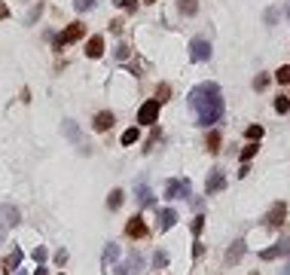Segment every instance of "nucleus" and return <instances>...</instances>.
I'll list each match as a JSON object with an SVG mask.
<instances>
[{"label": "nucleus", "instance_id": "f257e3e1", "mask_svg": "<svg viewBox=\"0 0 290 275\" xmlns=\"http://www.w3.org/2000/svg\"><path fill=\"white\" fill-rule=\"evenodd\" d=\"M190 104L195 110L199 125H205V129H211L214 122L223 119V92H220L217 83H199V86H193Z\"/></svg>", "mask_w": 290, "mask_h": 275}, {"label": "nucleus", "instance_id": "f03ea898", "mask_svg": "<svg viewBox=\"0 0 290 275\" xmlns=\"http://www.w3.org/2000/svg\"><path fill=\"white\" fill-rule=\"evenodd\" d=\"M79 37H86V25H83V21H74V25H67V28L52 40V46H55V49H64L67 43H77Z\"/></svg>", "mask_w": 290, "mask_h": 275}, {"label": "nucleus", "instance_id": "7ed1b4c3", "mask_svg": "<svg viewBox=\"0 0 290 275\" xmlns=\"http://www.w3.org/2000/svg\"><path fill=\"white\" fill-rule=\"evenodd\" d=\"M156 119H159V101L150 98V101L141 104V110H137V122L141 125H156Z\"/></svg>", "mask_w": 290, "mask_h": 275}, {"label": "nucleus", "instance_id": "20e7f679", "mask_svg": "<svg viewBox=\"0 0 290 275\" xmlns=\"http://www.w3.org/2000/svg\"><path fill=\"white\" fill-rule=\"evenodd\" d=\"M284 220H287V205L284 202H275L272 205V208H269V214H266V226H269V229H281L284 226Z\"/></svg>", "mask_w": 290, "mask_h": 275}, {"label": "nucleus", "instance_id": "39448f33", "mask_svg": "<svg viewBox=\"0 0 290 275\" xmlns=\"http://www.w3.org/2000/svg\"><path fill=\"white\" fill-rule=\"evenodd\" d=\"M125 236H129V238H147V236H150V229H147V220H144L141 214H135L132 220L125 223Z\"/></svg>", "mask_w": 290, "mask_h": 275}, {"label": "nucleus", "instance_id": "423d86ee", "mask_svg": "<svg viewBox=\"0 0 290 275\" xmlns=\"http://www.w3.org/2000/svg\"><path fill=\"white\" fill-rule=\"evenodd\" d=\"M211 52H214V49H211V43L202 40V37L190 43V59H193V61H208V59H211Z\"/></svg>", "mask_w": 290, "mask_h": 275}, {"label": "nucleus", "instance_id": "0eeeda50", "mask_svg": "<svg viewBox=\"0 0 290 275\" xmlns=\"http://www.w3.org/2000/svg\"><path fill=\"white\" fill-rule=\"evenodd\" d=\"M141 266H144V257H141V254H129V257L119 263V266H116V275H135Z\"/></svg>", "mask_w": 290, "mask_h": 275}, {"label": "nucleus", "instance_id": "6e6552de", "mask_svg": "<svg viewBox=\"0 0 290 275\" xmlns=\"http://www.w3.org/2000/svg\"><path fill=\"white\" fill-rule=\"evenodd\" d=\"M287 254H290V236H287V238H281L278 245L260 251V260H275V257H287Z\"/></svg>", "mask_w": 290, "mask_h": 275}, {"label": "nucleus", "instance_id": "1a4fd4ad", "mask_svg": "<svg viewBox=\"0 0 290 275\" xmlns=\"http://www.w3.org/2000/svg\"><path fill=\"white\" fill-rule=\"evenodd\" d=\"M19 220H21V214H19L16 205H9V202L0 205V223H3V226H16Z\"/></svg>", "mask_w": 290, "mask_h": 275}, {"label": "nucleus", "instance_id": "9d476101", "mask_svg": "<svg viewBox=\"0 0 290 275\" xmlns=\"http://www.w3.org/2000/svg\"><path fill=\"white\" fill-rule=\"evenodd\" d=\"M223 187H226V175H223L220 168H211V175H208V183H205V190H208V193L214 196V193H220Z\"/></svg>", "mask_w": 290, "mask_h": 275}, {"label": "nucleus", "instance_id": "9b49d317", "mask_svg": "<svg viewBox=\"0 0 290 275\" xmlns=\"http://www.w3.org/2000/svg\"><path fill=\"white\" fill-rule=\"evenodd\" d=\"M245 251H248L245 238H235V242H232V248H229V254H226V266H235V263L245 257Z\"/></svg>", "mask_w": 290, "mask_h": 275}, {"label": "nucleus", "instance_id": "f8f14e48", "mask_svg": "<svg viewBox=\"0 0 290 275\" xmlns=\"http://www.w3.org/2000/svg\"><path fill=\"white\" fill-rule=\"evenodd\" d=\"M135 199H137V205H141V208H150V205H156V196L150 193L147 183H137V187H135Z\"/></svg>", "mask_w": 290, "mask_h": 275}, {"label": "nucleus", "instance_id": "ddd939ff", "mask_svg": "<svg viewBox=\"0 0 290 275\" xmlns=\"http://www.w3.org/2000/svg\"><path fill=\"white\" fill-rule=\"evenodd\" d=\"M92 125H95V132H110V129H113V113H110V110H101V113H95V119H92Z\"/></svg>", "mask_w": 290, "mask_h": 275}, {"label": "nucleus", "instance_id": "4468645a", "mask_svg": "<svg viewBox=\"0 0 290 275\" xmlns=\"http://www.w3.org/2000/svg\"><path fill=\"white\" fill-rule=\"evenodd\" d=\"M86 55H89V59H101V55H104V37H101V34L89 37V43H86Z\"/></svg>", "mask_w": 290, "mask_h": 275}, {"label": "nucleus", "instance_id": "2eb2a0df", "mask_svg": "<svg viewBox=\"0 0 290 275\" xmlns=\"http://www.w3.org/2000/svg\"><path fill=\"white\" fill-rule=\"evenodd\" d=\"M174 223H177V211H174V208H162L159 211V229L165 233V229H171Z\"/></svg>", "mask_w": 290, "mask_h": 275}, {"label": "nucleus", "instance_id": "dca6fc26", "mask_svg": "<svg viewBox=\"0 0 290 275\" xmlns=\"http://www.w3.org/2000/svg\"><path fill=\"white\" fill-rule=\"evenodd\" d=\"M19 263H21V248H13V251H9V257L3 260V275H13Z\"/></svg>", "mask_w": 290, "mask_h": 275}, {"label": "nucleus", "instance_id": "f3484780", "mask_svg": "<svg viewBox=\"0 0 290 275\" xmlns=\"http://www.w3.org/2000/svg\"><path fill=\"white\" fill-rule=\"evenodd\" d=\"M220 144H223V138H220V132H217V129H211V132H208V138H205L208 153H217V150H220Z\"/></svg>", "mask_w": 290, "mask_h": 275}, {"label": "nucleus", "instance_id": "a211bd4d", "mask_svg": "<svg viewBox=\"0 0 290 275\" xmlns=\"http://www.w3.org/2000/svg\"><path fill=\"white\" fill-rule=\"evenodd\" d=\"M177 9L183 16H195L199 13V0H177Z\"/></svg>", "mask_w": 290, "mask_h": 275}, {"label": "nucleus", "instance_id": "6ab92c4d", "mask_svg": "<svg viewBox=\"0 0 290 275\" xmlns=\"http://www.w3.org/2000/svg\"><path fill=\"white\" fill-rule=\"evenodd\" d=\"M122 199H125V193H122V190H113L110 196H107V208H110V211H116V208L122 205Z\"/></svg>", "mask_w": 290, "mask_h": 275}, {"label": "nucleus", "instance_id": "aec40b11", "mask_svg": "<svg viewBox=\"0 0 290 275\" xmlns=\"http://www.w3.org/2000/svg\"><path fill=\"white\" fill-rule=\"evenodd\" d=\"M156 101H159V104L171 101V86H168V83H159V89H156Z\"/></svg>", "mask_w": 290, "mask_h": 275}, {"label": "nucleus", "instance_id": "412c9836", "mask_svg": "<svg viewBox=\"0 0 290 275\" xmlns=\"http://www.w3.org/2000/svg\"><path fill=\"white\" fill-rule=\"evenodd\" d=\"M275 113H290V95H278L275 98Z\"/></svg>", "mask_w": 290, "mask_h": 275}, {"label": "nucleus", "instance_id": "4be33fe9", "mask_svg": "<svg viewBox=\"0 0 290 275\" xmlns=\"http://www.w3.org/2000/svg\"><path fill=\"white\" fill-rule=\"evenodd\" d=\"M275 79H278V83H281V86H287V83H290V64L278 67V71H275Z\"/></svg>", "mask_w": 290, "mask_h": 275}, {"label": "nucleus", "instance_id": "5701e85b", "mask_svg": "<svg viewBox=\"0 0 290 275\" xmlns=\"http://www.w3.org/2000/svg\"><path fill=\"white\" fill-rule=\"evenodd\" d=\"M64 135L71 138V141H79V129H77V122H71V119H64Z\"/></svg>", "mask_w": 290, "mask_h": 275}, {"label": "nucleus", "instance_id": "b1692460", "mask_svg": "<svg viewBox=\"0 0 290 275\" xmlns=\"http://www.w3.org/2000/svg\"><path fill=\"white\" fill-rule=\"evenodd\" d=\"M116 257H119V245H107V248H104V263H113Z\"/></svg>", "mask_w": 290, "mask_h": 275}, {"label": "nucleus", "instance_id": "393cba45", "mask_svg": "<svg viewBox=\"0 0 290 275\" xmlns=\"http://www.w3.org/2000/svg\"><path fill=\"white\" fill-rule=\"evenodd\" d=\"M266 86H269V74H257V77H253V89H257V92H266Z\"/></svg>", "mask_w": 290, "mask_h": 275}, {"label": "nucleus", "instance_id": "a878e982", "mask_svg": "<svg viewBox=\"0 0 290 275\" xmlns=\"http://www.w3.org/2000/svg\"><path fill=\"white\" fill-rule=\"evenodd\" d=\"M40 13H43V3H34V9H31V13L25 16V25H34V21L40 19Z\"/></svg>", "mask_w": 290, "mask_h": 275}, {"label": "nucleus", "instance_id": "bb28decb", "mask_svg": "<svg viewBox=\"0 0 290 275\" xmlns=\"http://www.w3.org/2000/svg\"><path fill=\"white\" fill-rule=\"evenodd\" d=\"M137 138H141V132H137V129H125V132H122V144L129 147V144H135V141H137Z\"/></svg>", "mask_w": 290, "mask_h": 275}, {"label": "nucleus", "instance_id": "cd10ccee", "mask_svg": "<svg viewBox=\"0 0 290 275\" xmlns=\"http://www.w3.org/2000/svg\"><path fill=\"white\" fill-rule=\"evenodd\" d=\"M257 150H260V147H257V144H248V147H245V150H241V153H238V159H241V162H248V159H251V156H257Z\"/></svg>", "mask_w": 290, "mask_h": 275}, {"label": "nucleus", "instance_id": "c85d7f7f", "mask_svg": "<svg viewBox=\"0 0 290 275\" xmlns=\"http://www.w3.org/2000/svg\"><path fill=\"white\" fill-rule=\"evenodd\" d=\"M278 16H281V13H278L275 6H269V9H266V16H263V19H266V25L272 28V25H278Z\"/></svg>", "mask_w": 290, "mask_h": 275}, {"label": "nucleus", "instance_id": "c756f323", "mask_svg": "<svg viewBox=\"0 0 290 275\" xmlns=\"http://www.w3.org/2000/svg\"><path fill=\"white\" fill-rule=\"evenodd\" d=\"M248 141H260V138H263V125H248Z\"/></svg>", "mask_w": 290, "mask_h": 275}, {"label": "nucleus", "instance_id": "7c9ffc66", "mask_svg": "<svg viewBox=\"0 0 290 275\" xmlns=\"http://www.w3.org/2000/svg\"><path fill=\"white\" fill-rule=\"evenodd\" d=\"M129 55H132V52H129V46H125V43L119 40V46H116V61H125Z\"/></svg>", "mask_w": 290, "mask_h": 275}, {"label": "nucleus", "instance_id": "2f4dec72", "mask_svg": "<svg viewBox=\"0 0 290 275\" xmlns=\"http://www.w3.org/2000/svg\"><path fill=\"white\" fill-rule=\"evenodd\" d=\"M165 263H168V254H165V251H156V257H153V266H156V269H162Z\"/></svg>", "mask_w": 290, "mask_h": 275}, {"label": "nucleus", "instance_id": "473e14b6", "mask_svg": "<svg viewBox=\"0 0 290 275\" xmlns=\"http://www.w3.org/2000/svg\"><path fill=\"white\" fill-rule=\"evenodd\" d=\"M116 6H122V9H129V13H135L137 9V0H113Z\"/></svg>", "mask_w": 290, "mask_h": 275}, {"label": "nucleus", "instance_id": "72a5a7b5", "mask_svg": "<svg viewBox=\"0 0 290 275\" xmlns=\"http://www.w3.org/2000/svg\"><path fill=\"white\" fill-rule=\"evenodd\" d=\"M74 6L79 9V13H86V9H92V6H95V0H74Z\"/></svg>", "mask_w": 290, "mask_h": 275}, {"label": "nucleus", "instance_id": "f704fd0d", "mask_svg": "<svg viewBox=\"0 0 290 275\" xmlns=\"http://www.w3.org/2000/svg\"><path fill=\"white\" fill-rule=\"evenodd\" d=\"M202 229H205V217L199 214V217H195V220H193V236H199Z\"/></svg>", "mask_w": 290, "mask_h": 275}, {"label": "nucleus", "instance_id": "c9c22d12", "mask_svg": "<svg viewBox=\"0 0 290 275\" xmlns=\"http://www.w3.org/2000/svg\"><path fill=\"white\" fill-rule=\"evenodd\" d=\"M34 260L43 263V260H46V248H37V251H34Z\"/></svg>", "mask_w": 290, "mask_h": 275}, {"label": "nucleus", "instance_id": "e433bc0d", "mask_svg": "<svg viewBox=\"0 0 290 275\" xmlns=\"http://www.w3.org/2000/svg\"><path fill=\"white\" fill-rule=\"evenodd\" d=\"M110 31H113V34H119V31H122V21H119V19H113V21H110Z\"/></svg>", "mask_w": 290, "mask_h": 275}, {"label": "nucleus", "instance_id": "4c0bfd02", "mask_svg": "<svg viewBox=\"0 0 290 275\" xmlns=\"http://www.w3.org/2000/svg\"><path fill=\"white\" fill-rule=\"evenodd\" d=\"M248 171H251V165H248V162H241V168H238V177L245 180V177H248Z\"/></svg>", "mask_w": 290, "mask_h": 275}, {"label": "nucleus", "instance_id": "58836bf2", "mask_svg": "<svg viewBox=\"0 0 290 275\" xmlns=\"http://www.w3.org/2000/svg\"><path fill=\"white\" fill-rule=\"evenodd\" d=\"M202 254H205V248H202L199 242H195V245H193V257H202Z\"/></svg>", "mask_w": 290, "mask_h": 275}, {"label": "nucleus", "instance_id": "ea45409f", "mask_svg": "<svg viewBox=\"0 0 290 275\" xmlns=\"http://www.w3.org/2000/svg\"><path fill=\"white\" fill-rule=\"evenodd\" d=\"M0 19H9V6L6 3H0Z\"/></svg>", "mask_w": 290, "mask_h": 275}, {"label": "nucleus", "instance_id": "a19ab883", "mask_svg": "<svg viewBox=\"0 0 290 275\" xmlns=\"http://www.w3.org/2000/svg\"><path fill=\"white\" fill-rule=\"evenodd\" d=\"M34 275H49V269H46V266H43V263H40V269H37V272H34Z\"/></svg>", "mask_w": 290, "mask_h": 275}, {"label": "nucleus", "instance_id": "79ce46f5", "mask_svg": "<svg viewBox=\"0 0 290 275\" xmlns=\"http://www.w3.org/2000/svg\"><path fill=\"white\" fill-rule=\"evenodd\" d=\"M281 275H290V263H284V269H281Z\"/></svg>", "mask_w": 290, "mask_h": 275}, {"label": "nucleus", "instance_id": "37998d69", "mask_svg": "<svg viewBox=\"0 0 290 275\" xmlns=\"http://www.w3.org/2000/svg\"><path fill=\"white\" fill-rule=\"evenodd\" d=\"M144 3H156V0H144Z\"/></svg>", "mask_w": 290, "mask_h": 275}]
</instances>
